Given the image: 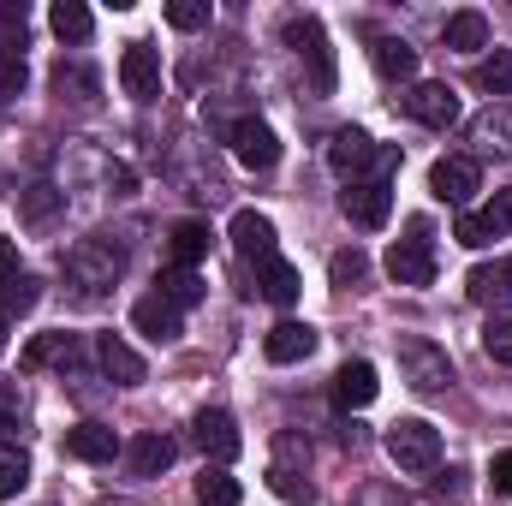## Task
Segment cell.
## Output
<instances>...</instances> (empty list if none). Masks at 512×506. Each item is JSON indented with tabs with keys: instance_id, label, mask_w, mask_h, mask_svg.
I'll list each match as a JSON object with an SVG mask.
<instances>
[{
	"instance_id": "6da1fadb",
	"label": "cell",
	"mask_w": 512,
	"mask_h": 506,
	"mask_svg": "<svg viewBox=\"0 0 512 506\" xmlns=\"http://www.w3.org/2000/svg\"><path fill=\"white\" fill-rule=\"evenodd\" d=\"M280 36H286V48L310 66V90H316V96H334V84H340V60H334V42H328L322 18H316V12H292V18L280 24Z\"/></svg>"
},
{
	"instance_id": "7a4b0ae2",
	"label": "cell",
	"mask_w": 512,
	"mask_h": 506,
	"mask_svg": "<svg viewBox=\"0 0 512 506\" xmlns=\"http://www.w3.org/2000/svg\"><path fill=\"white\" fill-rule=\"evenodd\" d=\"M120 274H126V251H120L114 239H78V245L66 251V280H72L84 298L114 292V286H120Z\"/></svg>"
},
{
	"instance_id": "3957f363",
	"label": "cell",
	"mask_w": 512,
	"mask_h": 506,
	"mask_svg": "<svg viewBox=\"0 0 512 506\" xmlns=\"http://www.w3.org/2000/svg\"><path fill=\"white\" fill-rule=\"evenodd\" d=\"M387 459L399 465V471H411V477H423V471H435L441 465V429L429 423V417H399V423H387Z\"/></svg>"
},
{
	"instance_id": "277c9868",
	"label": "cell",
	"mask_w": 512,
	"mask_h": 506,
	"mask_svg": "<svg viewBox=\"0 0 512 506\" xmlns=\"http://www.w3.org/2000/svg\"><path fill=\"white\" fill-rule=\"evenodd\" d=\"M191 441H197V447H203V459H215V465H233V459H239V447H245V435H239L233 411H221V405H203V411L191 417Z\"/></svg>"
},
{
	"instance_id": "5b68a950",
	"label": "cell",
	"mask_w": 512,
	"mask_h": 506,
	"mask_svg": "<svg viewBox=\"0 0 512 506\" xmlns=\"http://www.w3.org/2000/svg\"><path fill=\"white\" fill-rule=\"evenodd\" d=\"M399 370H405V381H411L417 393L453 387V364H447V352H441L435 340H399Z\"/></svg>"
},
{
	"instance_id": "8992f818",
	"label": "cell",
	"mask_w": 512,
	"mask_h": 506,
	"mask_svg": "<svg viewBox=\"0 0 512 506\" xmlns=\"http://www.w3.org/2000/svg\"><path fill=\"white\" fill-rule=\"evenodd\" d=\"M429 191L441 197V203H453V209H465L477 191H483V167L471 161V155H441L435 167H429Z\"/></svg>"
},
{
	"instance_id": "52a82bcc",
	"label": "cell",
	"mask_w": 512,
	"mask_h": 506,
	"mask_svg": "<svg viewBox=\"0 0 512 506\" xmlns=\"http://www.w3.org/2000/svg\"><path fill=\"white\" fill-rule=\"evenodd\" d=\"M405 114H411L417 126H429V131L459 126V90H453V84H435V78H423V84H411V96H405Z\"/></svg>"
},
{
	"instance_id": "ba28073f",
	"label": "cell",
	"mask_w": 512,
	"mask_h": 506,
	"mask_svg": "<svg viewBox=\"0 0 512 506\" xmlns=\"http://www.w3.org/2000/svg\"><path fill=\"white\" fill-rule=\"evenodd\" d=\"M376 155H382V143L358 126H340L328 137V167H334L340 179H358L364 167H370V179H376Z\"/></svg>"
},
{
	"instance_id": "9c48e42d",
	"label": "cell",
	"mask_w": 512,
	"mask_h": 506,
	"mask_svg": "<svg viewBox=\"0 0 512 506\" xmlns=\"http://www.w3.org/2000/svg\"><path fill=\"white\" fill-rule=\"evenodd\" d=\"M298 268L286 262V256H262L256 262V274H251V286H245V298H268L274 310H292L298 304Z\"/></svg>"
},
{
	"instance_id": "30bf717a",
	"label": "cell",
	"mask_w": 512,
	"mask_h": 506,
	"mask_svg": "<svg viewBox=\"0 0 512 506\" xmlns=\"http://www.w3.org/2000/svg\"><path fill=\"white\" fill-rule=\"evenodd\" d=\"M340 209L358 221V227H387V215H393V185L387 179H352L346 185V197H340Z\"/></svg>"
},
{
	"instance_id": "8fae6325",
	"label": "cell",
	"mask_w": 512,
	"mask_h": 506,
	"mask_svg": "<svg viewBox=\"0 0 512 506\" xmlns=\"http://www.w3.org/2000/svg\"><path fill=\"white\" fill-rule=\"evenodd\" d=\"M387 280L393 286H435V251H429L423 227H417V239H399L387 251Z\"/></svg>"
},
{
	"instance_id": "7c38bea8",
	"label": "cell",
	"mask_w": 512,
	"mask_h": 506,
	"mask_svg": "<svg viewBox=\"0 0 512 506\" xmlns=\"http://www.w3.org/2000/svg\"><path fill=\"white\" fill-rule=\"evenodd\" d=\"M120 84H126L131 102H155L161 96V54L149 42H126L120 54Z\"/></svg>"
},
{
	"instance_id": "4fadbf2b",
	"label": "cell",
	"mask_w": 512,
	"mask_h": 506,
	"mask_svg": "<svg viewBox=\"0 0 512 506\" xmlns=\"http://www.w3.org/2000/svg\"><path fill=\"white\" fill-rule=\"evenodd\" d=\"M131 328H137V334H149L155 346H167V340H179V334H185V310H179V304H167L161 292H149V298H137V304H131Z\"/></svg>"
},
{
	"instance_id": "5bb4252c",
	"label": "cell",
	"mask_w": 512,
	"mask_h": 506,
	"mask_svg": "<svg viewBox=\"0 0 512 506\" xmlns=\"http://www.w3.org/2000/svg\"><path fill=\"white\" fill-rule=\"evenodd\" d=\"M233 155H239V167L268 173V167L280 161V137H274L268 120H239V126H233Z\"/></svg>"
},
{
	"instance_id": "9a60e30c",
	"label": "cell",
	"mask_w": 512,
	"mask_h": 506,
	"mask_svg": "<svg viewBox=\"0 0 512 506\" xmlns=\"http://www.w3.org/2000/svg\"><path fill=\"white\" fill-rule=\"evenodd\" d=\"M66 453L84 459V465H114L126 447H120V435H114L108 423H72V429H66Z\"/></svg>"
},
{
	"instance_id": "2e32d148",
	"label": "cell",
	"mask_w": 512,
	"mask_h": 506,
	"mask_svg": "<svg viewBox=\"0 0 512 506\" xmlns=\"http://www.w3.org/2000/svg\"><path fill=\"white\" fill-rule=\"evenodd\" d=\"M227 239H233V251L245 256V262H262V256H274V221L262 209H239L227 221Z\"/></svg>"
},
{
	"instance_id": "e0dca14e",
	"label": "cell",
	"mask_w": 512,
	"mask_h": 506,
	"mask_svg": "<svg viewBox=\"0 0 512 506\" xmlns=\"http://www.w3.org/2000/svg\"><path fill=\"white\" fill-rule=\"evenodd\" d=\"M316 352V328L310 322H274L268 340H262V358L268 364H304Z\"/></svg>"
},
{
	"instance_id": "ac0fdd59",
	"label": "cell",
	"mask_w": 512,
	"mask_h": 506,
	"mask_svg": "<svg viewBox=\"0 0 512 506\" xmlns=\"http://www.w3.org/2000/svg\"><path fill=\"white\" fill-rule=\"evenodd\" d=\"M96 364H102V376L114 381V387H143V376H149V364L131 352L120 334H102L96 340Z\"/></svg>"
},
{
	"instance_id": "d6986e66",
	"label": "cell",
	"mask_w": 512,
	"mask_h": 506,
	"mask_svg": "<svg viewBox=\"0 0 512 506\" xmlns=\"http://www.w3.org/2000/svg\"><path fill=\"white\" fill-rule=\"evenodd\" d=\"M173 453H179V447H173L161 429H143V435L126 441V471L131 477H161V471L173 465Z\"/></svg>"
},
{
	"instance_id": "ffe728a7",
	"label": "cell",
	"mask_w": 512,
	"mask_h": 506,
	"mask_svg": "<svg viewBox=\"0 0 512 506\" xmlns=\"http://www.w3.org/2000/svg\"><path fill=\"white\" fill-rule=\"evenodd\" d=\"M376 393H382V381H376V364H370V358H352V364H340V376H334V399H340L346 411H364V405H376Z\"/></svg>"
},
{
	"instance_id": "44dd1931",
	"label": "cell",
	"mask_w": 512,
	"mask_h": 506,
	"mask_svg": "<svg viewBox=\"0 0 512 506\" xmlns=\"http://www.w3.org/2000/svg\"><path fill=\"white\" fill-rule=\"evenodd\" d=\"M370 60H376V72H382L387 84H411L417 78V48L399 42V36H376L370 42Z\"/></svg>"
},
{
	"instance_id": "7402d4cb",
	"label": "cell",
	"mask_w": 512,
	"mask_h": 506,
	"mask_svg": "<svg viewBox=\"0 0 512 506\" xmlns=\"http://www.w3.org/2000/svg\"><path fill=\"white\" fill-rule=\"evenodd\" d=\"M441 42L459 48V54H477V48H489V18H483L477 6H465V12H453V18L441 24Z\"/></svg>"
},
{
	"instance_id": "603a6c76",
	"label": "cell",
	"mask_w": 512,
	"mask_h": 506,
	"mask_svg": "<svg viewBox=\"0 0 512 506\" xmlns=\"http://www.w3.org/2000/svg\"><path fill=\"white\" fill-rule=\"evenodd\" d=\"M60 209H66V191L60 185H24L18 191V221L24 227H48Z\"/></svg>"
},
{
	"instance_id": "cb8c5ba5",
	"label": "cell",
	"mask_w": 512,
	"mask_h": 506,
	"mask_svg": "<svg viewBox=\"0 0 512 506\" xmlns=\"http://www.w3.org/2000/svg\"><path fill=\"white\" fill-rule=\"evenodd\" d=\"M167 256H173V268H197V262L209 256V227H203V221H173Z\"/></svg>"
},
{
	"instance_id": "d4e9b609",
	"label": "cell",
	"mask_w": 512,
	"mask_h": 506,
	"mask_svg": "<svg viewBox=\"0 0 512 506\" xmlns=\"http://www.w3.org/2000/svg\"><path fill=\"white\" fill-rule=\"evenodd\" d=\"M48 24H54L60 42H90V30H96L90 6H78V0H54V6H48Z\"/></svg>"
},
{
	"instance_id": "484cf974",
	"label": "cell",
	"mask_w": 512,
	"mask_h": 506,
	"mask_svg": "<svg viewBox=\"0 0 512 506\" xmlns=\"http://www.w3.org/2000/svg\"><path fill=\"white\" fill-rule=\"evenodd\" d=\"M155 292H161L167 304H179V310H191V304H203V274H197V268H161V280H155Z\"/></svg>"
},
{
	"instance_id": "4316f807",
	"label": "cell",
	"mask_w": 512,
	"mask_h": 506,
	"mask_svg": "<svg viewBox=\"0 0 512 506\" xmlns=\"http://www.w3.org/2000/svg\"><path fill=\"white\" fill-rule=\"evenodd\" d=\"M42 364H78V334H42V340H30V352H24V370H42Z\"/></svg>"
},
{
	"instance_id": "83f0119b",
	"label": "cell",
	"mask_w": 512,
	"mask_h": 506,
	"mask_svg": "<svg viewBox=\"0 0 512 506\" xmlns=\"http://www.w3.org/2000/svg\"><path fill=\"white\" fill-rule=\"evenodd\" d=\"M197 501L203 506H239L245 501V489H239V477H227V465H203V477H197Z\"/></svg>"
},
{
	"instance_id": "f1b7e54d",
	"label": "cell",
	"mask_w": 512,
	"mask_h": 506,
	"mask_svg": "<svg viewBox=\"0 0 512 506\" xmlns=\"http://www.w3.org/2000/svg\"><path fill=\"white\" fill-rule=\"evenodd\" d=\"M36 304H42V280H36V274H18V280L0 286V316H6V322H12V316H30Z\"/></svg>"
},
{
	"instance_id": "f546056e",
	"label": "cell",
	"mask_w": 512,
	"mask_h": 506,
	"mask_svg": "<svg viewBox=\"0 0 512 506\" xmlns=\"http://www.w3.org/2000/svg\"><path fill=\"white\" fill-rule=\"evenodd\" d=\"M477 90H489L495 102L512 96V48H495L489 60H477Z\"/></svg>"
},
{
	"instance_id": "4dcf8cb0",
	"label": "cell",
	"mask_w": 512,
	"mask_h": 506,
	"mask_svg": "<svg viewBox=\"0 0 512 506\" xmlns=\"http://www.w3.org/2000/svg\"><path fill=\"white\" fill-rule=\"evenodd\" d=\"M268 489H274L280 501H292V506L316 501V483H310L304 471H292V465H268Z\"/></svg>"
},
{
	"instance_id": "1f68e13d",
	"label": "cell",
	"mask_w": 512,
	"mask_h": 506,
	"mask_svg": "<svg viewBox=\"0 0 512 506\" xmlns=\"http://www.w3.org/2000/svg\"><path fill=\"white\" fill-rule=\"evenodd\" d=\"M30 483V453L24 447H0V501H18Z\"/></svg>"
},
{
	"instance_id": "d6a6232c",
	"label": "cell",
	"mask_w": 512,
	"mask_h": 506,
	"mask_svg": "<svg viewBox=\"0 0 512 506\" xmlns=\"http://www.w3.org/2000/svg\"><path fill=\"white\" fill-rule=\"evenodd\" d=\"M30 90V60L24 54H0V102H18Z\"/></svg>"
},
{
	"instance_id": "836d02e7",
	"label": "cell",
	"mask_w": 512,
	"mask_h": 506,
	"mask_svg": "<svg viewBox=\"0 0 512 506\" xmlns=\"http://www.w3.org/2000/svg\"><path fill=\"white\" fill-rule=\"evenodd\" d=\"M54 90H60V96L72 90V102H90V96H96V72H84V66H66V60H60V66H54Z\"/></svg>"
},
{
	"instance_id": "e575fe53",
	"label": "cell",
	"mask_w": 512,
	"mask_h": 506,
	"mask_svg": "<svg viewBox=\"0 0 512 506\" xmlns=\"http://www.w3.org/2000/svg\"><path fill=\"white\" fill-rule=\"evenodd\" d=\"M483 352L495 364H512V316H489L483 322Z\"/></svg>"
},
{
	"instance_id": "d590c367",
	"label": "cell",
	"mask_w": 512,
	"mask_h": 506,
	"mask_svg": "<svg viewBox=\"0 0 512 506\" xmlns=\"http://www.w3.org/2000/svg\"><path fill=\"white\" fill-rule=\"evenodd\" d=\"M328 274H334V286H358V280L370 274V256L358 251V245H352V251H334V262H328Z\"/></svg>"
},
{
	"instance_id": "8d00e7d4",
	"label": "cell",
	"mask_w": 512,
	"mask_h": 506,
	"mask_svg": "<svg viewBox=\"0 0 512 506\" xmlns=\"http://www.w3.org/2000/svg\"><path fill=\"white\" fill-rule=\"evenodd\" d=\"M215 12H209V0H167V24L173 30H203Z\"/></svg>"
},
{
	"instance_id": "74e56055",
	"label": "cell",
	"mask_w": 512,
	"mask_h": 506,
	"mask_svg": "<svg viewBox=\"0 0 512 506\" xmlns=\"http://www.w3.org/2000/svg\"><path fill=\"white\" fill-rule=\"evenodd\" d=\"M477 221L489 227V239H501V233H512V185H507V191H495V197H489V209H477Z\"/></svg>"
},
{
	"instance_id": "f35d334b",
	"label": "cell",
	"mask_w": 512,
	"mask_h": 506,
	"mask_svg": "<svg viewBox=\"0 0 512 506\" xmlns=\"http://www.w3.org/2000/svg\"><path fill=\"white\" fill-rule=\"evenodd\" d=\"M465 292H471L477 304H495V298H507V292H501V274H495V262H483V268H471V280H465Z\"/></svg>"
},
{
	"instance_id": "ab89813d",
	"label": "cell",
	"mask_w": 512,
	"mask_h": 506,
	"mask_svg": "<svg viewBox=\"0 0 512 506\" xmlns=\"http://www.w3.org/2000/svg\"><path fill=\"white\" fill-rule=\"evenodd\" d=\"M0 54H24V6H0Z\"/></svg>"
},
{
	"instance_id": "60d3db41",
	"label": "cell",
	"mask_w": 512,
	"mask_h": 506,
	"mask_svg": "<svg viewBox=\"0 0 512 506\" xmlns=\"http://www.w3.org/2000/svg\"><path fill=\"white\" fill-rule=\"evenodd\" d=\"M453 239H459L465 251H483V245H495V239H489V227H483L471 209H459V221H453Z\"/></svg>"
},
{
	"instance_id": "b9f144b4",
	"label": "cell",
	"mask_w": 512,
	"mask_h": 506,
	"mask_svg": "<svg viewBox=\"0 0 512 506\" xmlns=\"http://www.w3.org/2000/svg\"><path fill=\"white\" fill-rule=\"evenodd\" d=\"M108 191H114V197H131V191H137V173H131L126 161H108Z\"/></svg>"
},
{
	"instance_id": "7bdbcfd3",
	"label": "cell",
	"mask_w": 512,
	"mask_h": 506,
	"mask_svg": "<svg viewBox=\"0 0 512 506\" xmlns=\"http://www.w3.org/2000/svg\"><path fill=\"white\" fill-rule=\"evenodd\" d=\"M489 483H495V495H512V453L489 459Z\"/></svg>"
},
{
	"instance_id": "ee69618b",
	"label": "cell",
	"mask_w": 512,
	"mask_h": 506,
	"mask_svg": "<svg viewBox=\"0 0 512 506\" xmlns=\"http://www.w3.org/2000/svg\"><path fill=\"white\" fill-rule=\"evenodd\" d=\"M18 274H24V268H18V245H12V239H0V286H6V280H18Z\"/></svg>"
},
{
	"instance_id": "f6af8a7d",
	"label": "cell",
	"mask_w": 512,
	"mask_h": 506,
	"mask_svg": "<svg viewBox=\"0 0 512 506\" xmlns=\"http://www.w3.org/2000/svg\"><path fill=\"white\" fill-rule=\"evenodd\" d=\"M495 274H501V292L512 298V256H507V262H495Z\"/></svg>"
},
{
	"instance_id": "bcb514c9",
	"label": "cell",
	"mask_w": 512,
	"mask_h": 506,
	"mask_svg": "<svg viewBox=\"0 0 512 506\" xmlns=\"http://www.w3.org/2000/svg\"><path fill=\"white\" fill-rule=\"evenodd\" d=\"M0 352H6V316H0Z\"/></svg>"
}]
</instances>
